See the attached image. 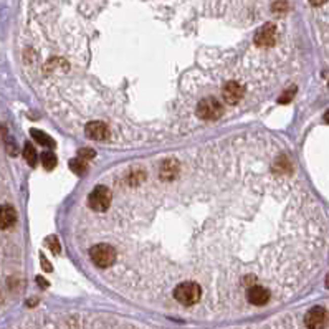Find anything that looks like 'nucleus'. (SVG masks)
Wrapping results in <instances>:
<instances>
[{
  "mask_svg": "<svg viewBox=\"0 0 329 329\" xmlns=\"http://www.w3.org/2000/svg\"><path fill=\"white\" fill-rule=\"evenodd\" d=\"M23 157H25V161L30 164L32 167L37 164V151L32 144H28V143L25 144V147H23Z\"/></svg>",
  "mask_w": 329,
  "mask_h": 329,
  "instance_id": "nucleus-13",
  "label": "nucleus"
},
{
  "mask_svg": "<svg viewBox=\"0 0 329 329\" xmlns=\"http://www.w3.org/2000/svg\"><path fill=\"white\" fill-rule=\"evenodd\" d=\"M46 245L50 247V250L53 253H60V243H58V238H56V237L46 238Z\"/></svg>",
  "mask_w": 329,
  "mask_h": 329,
  "instance_id": "nucleus-16",
  "label": "nucleus"
},
{
  "mask_svg": "<svg viewBox=\"0 0 329 329\" xmlns=\"http://www.w3.org/2000/svg\"><path fill=\"white\" fill-rule=\"evenodd\" d=\"M41 263H43V270L45 271H51V265H50L48 260H46L43 255H41Z\"/></svg>",
  "mask_w": 329,
  "mask_h": 329,
  "instance_id": "nucleus-19",
  "label": "nucleus"
},
{
  "mask_svg": "<svg viewBox=\"0 0 329 329\" xmlns=\"http://www.w3.org/2000/svg\"><path fill=\"white\" fill-rule=\"evenodd\" d=\"M17 222V212L12 205H0V228H8Z\"/></svg>",
  "mask_w": 329,
  "mask_h": 329,
  "instance_id": "nucleus-10",
  "label": "nucleus"
},
{
  "mask_svg": "<svg viewBox=\"0 0 329 329\" xmlns=\"http://www.w3.org/2000/svg\"><path fill=\"white\" fill-rule=\"evenodd\" d=\"M41 164H43V167L46 171H51L55 166H56V156L53 152H43L41 154Z\"/></svg>",
  "mask_w": 329,
  "mask_h": 329,
  "instance_id": "nucleus-15",
  "label": "nucleus"
},
{
  "mask_svg": "<svg viewBox=\"0 0 329 329\" xmlns=\"http://www.w3.org/2000/svg\"><path fill=\"white\" fill-rule=\"evenodd\" d=\"M89 256H91V261L100 268H108L116 261L114 248H112L111 245H108V243L95 245L91 250H89Z\"/></svg>",
  "mask_w": 329,
  "mask_h": 329,
  "instance_id": "nucleus-2",
  "label": "nucleus"
},
{
  "mask_svg": "<svg viewBox=\"0 0 329 329\" xmlns=\"http://www.w3.org/2000/svg\"><path fill=\"white\" fill-rule=\"evenodd\" d=\"M112 194L111 190L105 185H98L95 187V190H91V194L88 197V204L93 210L96 212H105L108 210V207L111 205Z\"/></svg>",
  "mask_w": 329,
  "mask_h": 329,
  "instance_id": "nucleus-4",
  "label": "nucleus"
},
{
  "mask_svg": "<svg viewBox=\"0 0 329 329\" xmlns=\"http://www.w3.org/2000/svg\"><path fill=\"white\" fill-rule=\"evenodd\" d=\"M177 171H179V164L176 161H166L161 166V179H164V181L174 179Z\"/></svg>",
  "mask_w": 329,
  "mask_h": 329,
  "instance_id": "nucleus-11",
  "label": "nucleus"
},
{
  "mask_svg": "<svg viewBox=\"0 0 329 329\" xmlns=\"http://www.w3.org/2000/svg\"><path fill=\"white\" fill-rule=\"evenodd\" d=\"M309 2H311L313 5H323V3L326 2V0H309Z\"/></svg>",
  "mask_w": 329,
  "mask_h": 329,
  "instance_id": "nucleus-20",
  "label": "nucleus"
},
{
  "mask_svg": "<svg viewBox=\"0 0 329 329\" xmlns=\"http://www.w3.org/2000/svg\"><path fill=\"white\" fill-rule=\"evenodd\" d=\"M78 156L83 159V161H89V159H93L96 156V152L93 151V149H79L78 151Z\"/></svg>",
  "mask_w": 329,
  "mask_h": 329,
  "instance_id": "nucleus-17",
  "label": "nucleus"
},
{
  "mask_svg": "<svg viewBox=\"0 0 329 329\" xmlns=\"http://www.w3.org/2000/svg\"><path fill=\"white\" fill-rule=\"evenodd\" d=\"M70 169H72L76 176H83V174L88 171L86 161H83V159L81 161H79V159H72V161H70Z\"/></svg>",
  "mask_w": 329,
  "mask_h": 329,
  "instance_id": "nucleus-14",
  "label": "nucleus"
},
{
  "mask_svg": "<svg viewBox=\"0 0 329 329\" xmlns=\"http://www.w3.org/2000/svg\"><path fill=\"white\" fill-rule=\"evenodd\" d=\"M30 133H32V136H34V139L37 141V143L41 144V146H43V147H55V141L51 139L48 134H45L43 131L32 129Z\"/></svg>",
  "mask_w": 329,
  "mask_h": 329,
  "instance_id": "nucleus-12",
  "label": "nucleus"
},
{
  "mask_svg": "<svg viewBox=\"0 0 329 329\" xmlns=\"http://www.w3.org/2000/svg\"><path fill=\"white\" fill-rule=\"evenodd\" d=\"M222 95H223V100L227 101L228 105H237L243 98V95H245V88H243V84L237 81H228L222 88Z\"/></svg>",
  "mask_w": 329,
  "mask_h": 329,
  "instance_id": "nucleus-6",
  "label": "nucleus"
},
{
  "mask_svg": "<svg viewBox=\"0 0 329 329\" xmlns=\"http://www.w3.org/2000/svg\"><path fill=\"white\" fill-rule=\"evenodd\" d=\"M247 299L253 306H263L270 301V291L263 286H252L247 291Z\"/></svg>",
  "mask_w": 329,
  "mask_h": 329,
  "instance_id": "nucleus-8",
  "label": "nucleus"
},
{
  "mask_svg": "<svg viewBox=\"0 0 329 329\" xmlns=\"http://www.w3.org/2000/svg\"><path fill=\"white\" fill-rule=\"evenodd\" d=\"M202 296L200 286L194 283V281H184L174 290V298L177 299L184 306H192V304L199 303Z\"/></svg>",
  "mask_w": 329,
  "mask_h": 329,
  "instance_id": "nucleus-1",
  "label": "nucleus"
},
{
  "mask_svg": "<svg viewBox=\"0 0 329 329\" xmlns=\"http://www.w3.org/2000/svg\"><path fill=\"white\" fill-rule=\"evenodd\" d=\"M275 40H276V27L273 23L263 25L255 35V43L258 46H271L275 45Z\"/></svg>",
  "mask_w": 329,
  "mask_h": 329,
  "instance_id": "nucleus-7",
  "label": "nucleus"
},
{
  "mask_svg": "<svg viewBox=\"0 0 329 329\" xmlns=\"http://www.w3.org/2000/svg\"><path fill=\"white\" fill-rule=\"evenodd\" d=\"M306 326L311 329L328 328V311L323 306H314L306 314Z\"/></svg>",
  "mask_w": 329,
  "mask_h": 329,
  "instance_id": "nucleus-5",
  "label": "nucleus"
},
{
  "mask_svg": "<svg viewBox=\"0 0 329 329\" xmlns=\"http://www.w3.org/2000/svg\"><path fill=\"white\" fill-rule=\"evenodd\" d=\"M197 114L205 121H217L223 114V106L215 98H205L197 106Z\"/></svg>",
  "mask_w": 329,
  "mask_h": 329,
  "instance_id": "nucleus-3",
  "label": "nucleus"
},
{
  "mask_svg": "<svg viewBox=\"0 0 329 329\" xmlns=\"http://www.w3.org/2000/svg\"><path fill=\"white\" fill-rule=\"evenodd\" d=\"M84 134H86L89 139L105 141L108 138V134H110V129H108V126L103 123V121H91V123H88L86 128H84Z\"/></svg>",
  "mask_w": 329,
  "mask_h": 329,
  "instance_id": "nucleus-9",
  "label": "nucleus"
},
{
  "mask_svg": "<svg viewBox=\"0 0 329 329\" xmlns=\"http://www.w3.org/2000/svg\"><path fill=\"white\" fill-rule=\"evenodd\" d=\"M293 96H294V88H293V89H288V91L285 93V96H281L280 100H278V103H281V105H286V103H288Z\"/></svg>",
  "mask_w": 329,
  "mask_h": 329,
  "instance_id": "nucleus-18",
  "label": "nucleus"
}]
</instances>
